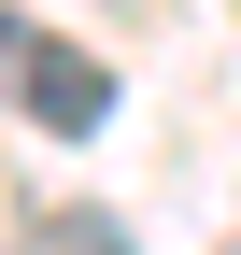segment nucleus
<instances>
[{"mask_svg": "<svg viewBox=\"0 0 241 255\" xmlns=\"http://www.w3.org/2000/svg\"><path fill=\"white\" fill-rule=\"evenodd\" d=\"M0 85H14L57 142H85V128L114 114V71H100V57H71V43H43L28 14H0Z\"/></svg>", "mask_w": 241, "mask_h": 255, "instance_id": "obj_1", "label": "nucleus"}]
</instances>
